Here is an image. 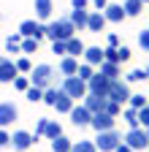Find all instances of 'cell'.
<instances>
[{
    "instance_id": "1",
    "label": "cell",
    "mask_w": 149,
    "mask_h": 152,
    "mask_svg": "<svg viewBox=\"0 0 149 152\" xmlns=\"http://www.w3.org/2000/svg\"><path fill=\"white\" fill-rule=\"evenodd\" d=\"M30 84L33 87H38V90H49L52 84H54V68L52 65H35L33 71H30Z\"/></svg>"
},
{
    "instance_id": "2",
    "label": "cell",
    "mask_w": 149,
    "mask_h": 152,
    "mask_svg": "<svg viewBox=\"0 0 149 152\" xmlns=\"http://www.w3.org/2000/svg\"><path fill=\"white\" fill-rule=\"evenodd\" d=\"M73 33H76V27L71 25V19H57V22L46 25V35L52 38V41H68V38H73Z\"/></svg>"
},
{
    "instance_id": "3",
    "label": "cell",
    "mask_w": 149,
    "mask_h": 152,
    "mask_svg": "<svg viewBox=\"0 0 149 152\" xmlns=\"http://www.w3.org/2000/svg\"><path fill=\"white\" fill-rule=\"evenodd\" d=\"M130 95H133V92H130V87H127V82H119V79H114V82H111L108 84V92H106V101H114V103H127L130 101Z\"/></svg>"
},
{
    "instance_id": "4",
    "label": "cell",
    "mask_w": 149,
    "mask_h": 152,
    "mask_svg": "<svg viewBox=\"0 0 149 152\" xmlns=\"http://www.w3.org/2000/svg\"><path fill=\"white\" fill-rule=\"evenodd\" d=\"M130 149H149V133L144 130V128H133V130H127L125 133V139H122Z\"/></svg>"
},
{
    "instance_id": "5",
    "label": "cell",
    "mask_w": 149,
    "mask_h": 152,
    "mask_svg": "<svg viewBox=\"0 0 149 152\" xmlns=\"http://www.w3.org/2000/svg\"><path fill=\"white\" fill-rule=\"evenodd\" d=\"M119 141H122V136H119L117 130H103V133H98L95 147H98L100 152H114V149L119 147Z\"/></svg>"
},
{
    "instance_id": "6",
    "label": "cell",
    "mask_w": 149,
    "mask_h": 152,
    "mask_svg": "<svg viewBox=\"0 0 149 152\" xmlns=\"http://www.w3.org/2000/svg\"><path fill=\"white\" fill-rule=\"evenodd\" d=\"M60 90H63V92H68L71 98H84V95H87V82H81L79 76H65Z\"/></svg>"
},
{
    "instance_id": "7",
    "label": "cell",
    "mask_w": 149,
    "mask_h": 152,
    "mask_svg": "<svg viewBox=\"0 0 149 152\" xmlns=\"http://www.w3.org/2000/svg\"><path fill=\"white\" fill-rule=\"evenodd\" d=\"M108 84H111V79H108V76H103V73L98 71V73H92V79L87 82V92H92V95H103V98H106Z\"/></svg>"
},
{
    "instance_id": "8",
    "label": "cell",
    "mask_w": 149,
    "mask_h": 152,
    "mask_svg": "<svg viewBox=\"0 0 149 152\" xmlns=\"http://www.w3.org/2000/svg\"><path fill=\"white\" fill-rule=\"evenodd\" d=\"M19 33H22V38H44L46 35V25L35 22V19H25L19 25Z\"/></svg>"
},
{
    "instance_id": "9",
    "label": "cell",
    "mask_w": 149,
    "mask_h": 152,
    "mask_svg": "<svg viewBox=\"0 0 149 152\" xmlns=\"http://www.w3.org/2000/svg\"><path fill=\"white\" fill-rule=\"evenodd\" d=\"M89 125L95 128L98 133H103V130H114V125H117V117H111V114H106V111H98V114H92Z\"/></svg>"
},
{
    "instance_id": "10",
    "label": "cell",
    "mask_w": 149,
    "mask_h": 152,
    "mask_svg": "<svg viewBox=\"0 0 149 152\" xmlns=\"http://www.w3.org/2000/svg\"><path fill=\"white\" fill-rule=\"evenodd\" d=\"M16 76H19V71H16V63L8 60V57H0V82L8 84V82L16 79Z\"/></svg>"
},
{
    "instance_id": "11",
    "label": "cell",
    "mask_w": 149,
    "mask_h": 152,
    "mask_svg": "<svg viewBox=\"0 0 149 152\" xmlns=\"http://www.w3.org/2000/svg\"><path fill=\"white\" fill-rule=\"evenodd\" d=\"M16 117H19V109H16L14 103H0V128H8Z\"/></svg>"
},
{
    "instance_id": "12",
    "label": "cell",
    "mask_w": 149,
    "mask_h": 152,
    "mask_svg": "<svg viewBox=\"0 0 149 152\" xmlns=\"http://www.w3.org/2000/svg\"><path fill=\"white\" fill-rule=\"evenodd\" d=\"M81 106H84L89 114H98V111H103V109H106V98H103V95H92V92H87Z\"/></svg>"
},
{
    "instance_id": "13",
    "label": "cell",
    "mask_w": 149,
    "mask_h": 152,
    "mask_svg": "<svg viewBox=\"0 0 149 152\" xmlns=\"http://www.w3.org/2000/svg\"><path fill=\"white\" fill-rule=\"evenodd\" d=\"M30 144H33V136H30L27 130H14V136H11V147H14L16 152L30 149Z\"/></svg>"
},
{
    "instance_id": "14",
    "label": "cell",
    "mask_w": 149,
    "mask_h": 152,
    "mask_svg": "<svg viewBox=\"0 0 149 152\" xmlns=\"http://www.w3.org/2000/svg\"><path fill=\"white\" fill-rule=\"evenodd\" d=\"M71 120H73V125H76V128H84V125H89L92 114H89L84 106H73V109H71Z\"/></svg>"
},
{
    "instance_id": "15",
    "label": "cell",
    "mask_w": 149,
    "mask_h": 152,
    "mask_svg": "<svg viewBox=\"0 0 149 152\" xmlns=\"http://www.w3.org/2000/svg\"><path fill=\"white\" fill-rule=\"evenodd\" d=\"M54 109L63 111V114H71V109H73V98L68 92H63L60 87H57V98H54Z\"/></svg>"
},
{
    "instance_id": "16",
    "label": "cell",
    "mask_w": 149,
    "mask_h": 152,
    "mask_svg": "<svg viewBox=\"0 0 149 152\" xmlns=\"http://www.w3.org/2000/svg\"><path fill=\"white\" fill-rule=\"evenodd\" d=\"M84 63L87 65H100L103 63V49L100 46H84Z\"/></svg>"
},
{
    "instance_id": "17",
    "label": "cell",
    "mask_w": 149,
    "mask_h": 152,
    "mask_svg": "<svg viewBox=\"0 0 149 152\" xmlns=\"http://www.w3.org/2000/svg\"><path fill=\"white\" fill-rule=\"evenodd\" d=\"M103 16H106V22H122V19H125V8L117 6V3H108L103 8Z\"/></svg>"
},
{
    "instance_id": "18",
    "label": "cell",
    "mask_w": 149,
    "mask_h": 152,
    "mask_svg": "<svg viewBox=\"0 0 149 152\" xmlns=\"http://www.w3.org/2000/svg\"><path fill=\"white\" fill-rule=\"evenodd\" d=\"M76 71H79V60L65 54L63 60H60V73H63V76H76Z\"/></svg>"
},
{
    "instance_id": "19",
    "label": "cell",
    "mask_w": 149,
    "mask_h": 152,
    "mask_svg": "<svg viewBox=\"0 0 149 152\" xmlns=\"http://www.w3.org/2000/svg\"><path fill=\"white\" fill-rule=\"evenodd\" d=\"M103 27H106V16H103L100 11L89 14V19H87V30H92V33H100Z\"/></svg>"
},
{
    "instance_id": "20",
    "label": "cell",
    "mask_w": 149,
    "mask_h": 152,
    "mask_svg": "<svg viewBox=\"0 0 149 152\" xmlns=\"http://www.w3.org/2000/svg\"><path fill=\"white\" fill-rule=\"evenodd\" d=\"M52 0H35V16L41 19V22H46V19L52 16Z\"/></svg>"
},
{
    "instance_id": "21",
    "label": "cell",
    "mask_w": 149,
    "mask_h": 152,
    "mask_svg": "<svg viewBox=\"0 0 149 152\" xmlns=\"http://www.w3.org/2000/svg\"><path fill=\"white\" fill-rule=\"evenodd\" d=\"M68 19H71V25H73V27H79V30H81V27H87V19H89V14H87V11H79V8H73Z\"/></svg>"
},
{
    "instance_id": "22",
    "label": "cell",
    "mask_w": 149,
    "mask_h": 152,
    "mask_svg": "<svg viewBox=\"0 0 149 152\" xmlns=\"http://www.w3.org/2000/svg\"><path fill=\"white\" fill-rule=\"evenodd\" d=\"M100 73H103V76H108L111 82H114V79H119V76H122V71H119V65H117V63H106V60L100 63Z\"/></svg>"
},
{
    "instance_id": "23",
    "label": "cell",
    "mask_w": 149,
    "mask_h": 152,
    "mask_svg": "<svg viewBox=\"0 0 149 152\" xmlns=\"http://www.w3.org/2000/svg\"><path fill=\"white\" fill-rule=\"evenodd\" d=\"M122 117H125V122H127V128H130V130H133V128H141V122H138V109L127 106V109L122 111Z\"/></svg>"
},
{
    "instance_id": "24",
    "label": "cell",
    "mask_w": 149,
    "mask_h": 152,
    "mask_svg": "<svg viewBox=\"0 0 149 152\" xmlns=\"http://www.w3.org/2000/svg\"><path fill=\"white\" fill-rule=\"evenodd\" d=\"M122 8H125V16H138L144 11V3H141V0H125Z\"/></svg>"
},
{
    "instance_id": "25",
    "label": "cell",
    "mask_w": 149,
    "mask_h": 152,
    "mask_svg": "<svg viewBox=\"0 0 149 152\" xmlns=\"http://www.w3.org/2000/svg\"><path fill=\"white\" fill-rule=\"evenodd\" d=\"M6 49H8L11 54L22 52V33H16V35H8V38H6Z\"/></svg>"
},
{
    "instance_id": "26",
    "label": "cell",
    "mask_w": 149,
    "mask_h": 152,
    "mask_svg": "<svg viewBox=\"0 0 149 152\" xmlns=\"http://www.w3.org/2000/svg\"><path fill=\"white\" fill-rule=\"evenodd\" d=\"M79 54H84V44L73 35V38H68V57H79Z\"/></svg>"
},
{
    "instance_id": "27",
    "label": "cell",
    "mask_w": 149,
    "mask_h": 152,
    "mask_svg": "<svg viewBox=\"0 0 149 152\" xmlns=\"http://www.w3.org/2000/svg\"><path fill=\"white\" fill-rule=\"evenodd\" d=\"M71 147H73V144H71V139H65V136H57V139L52 141V149H54V152H71Z\"/></svg>"
},
{
    "instance_id": "28",
    "label": "cell",
    "mask_w": 149,
    "mask_h": 152,
    "mask_svg": "<svg viewBox=\"0 0 149 152\" xmlns=\"http://www.w3.org/2000/svg\"><path fill=\"white\" fill-rule=\"evenodd\" d=\"M46 139H57V136H63V128H60V122H54V120H49V125H46V133H44Z\"/></svg>"
},
{
    "instance_id": "29",
    "label": "cell",
    "mask_w": 149,
    "mask_h": 152,
    "mask_svg": "<svg viewBox=\"0 0 149 152\" xmlns=\"http://www.w3.org/2000/svg\"><path fill=\"white\" fill-rule=\"evenodd\" d=\"M71 152H98V147L92 144V141H84L81 139V141H76V144L71 147Z\"/></svg>"
},
{
    "instance_id": "30",
    "label": "cell",
    "mask_w": 149,
    "mask_h": 152,
    "mask_svg": "<svg viewBox=\"0 0 149 152\" xmlns=\"http://www.w3.org/2000/svg\"><path fill=\"white\" fill-rule=\"evenodd\" d=\"M117 49H119V46H106V49H103V60L119 65V52H117Z\"/></svg>"
},
{
    "instance_id": "31",
    "label": "cell",
    "mask_w": 149,
    "mask_h": 152,
    "mask_svg": "<svg viewBox=\"0 0 149 152\" xmlns=\"http://www.w3.org/2000/svg\"><path fill=\"white\" fill-rule=\"evenodd\" d=\"M92 73H95V71H92V65H87V63H81L79 71H76V76H79L81 82H89V79H92Z\"/></svg>"
},
{
    "instance_id": "32",
    "label": "cell",
    "mask_w": 149,
    "mask_h": 152,
    "mask_svg": "<svg viewBox=\"0 0 149 152\" xmlns=\"http://www.w3.org/2000/svg\"><path fill=\"white\" fill-rule=\"evenodd\" d=\"M22 52H25V54L38 52V38H25V41H22Z\"/></svg>"
},
{
    "instance_id": "33",
    "label": "cell",
    "mask_w": 149,
    "mask_h": 152,
    "mask_svg": "<svg viewBox=\"0 0 149 152\" xmlns=\"http://www.w3.org/2000/svg\"><path fill=\"white\" fill-rule=\"evenodd\" d=\"M146 79V71H141V68H136V71H130L127 76H125V82L130 84V82H144Z\"/></svg>"
},
{
    "instance_id": "34",
    "label": "cell",
    "mask_w": 149,
    "mask_h": 152,
    "mask_svg": "<svg viewBox=\"0 0 149 152\" xmlns=\"http://www.w3.org/2000/svg\"><path fill=\"white\" fill-rule=\"evenodd\" d=\"M25 95H27V101H33V103H35V101H44V90L33 87V84L27 87V92H25Z\"/></svg>"
},
{
    "instance_id": "35",
    "label": "cell",
    "mask_w": 149,
    "mask_h": 152,
    "mask_svg": "<svg viewBox=\"0 0 149 152\" xmlns=\"http://www.w3.org/2000/svg\"><path fill=\"white\" fill-rule=\"evenodd\" d=\"M138 122H141L144 130H149V103H146L144 109H138Z\"/></svg>"
},
{
    "instance_id": "36",
    "label": "cell",
    "mask_w": 149,
    "mask_h": 152,
    "mask_svg": "<svg viewBox=\"0 0 149 152\" xmlns=\"http://www.w3.org/2000/svg\"><path fill=\"white\" fill-rule=\"evenodd\" d=\"M106 114H111V117H119V111H122V106L119 103H114V101H106V109H103Z\"/></svg>"
},
{
    "instance_id": "37",
    "label": "cell",
    "mask_w": 149,
    "mask_h": 152,
    "mask_svg": "<svg viewBox=\"0 0 149 152\" xmlns=\"http://www.w3.org/2000/svg\"><path fill=\"white\" fill-rule=\"evenodd\" d=\"M16 71H19V73H30L33 71V65H30L27 57H19V60H16Z\"/></svg>"
},
{
    "instance_id": "38",
    "label": "cell",
    "mask_w": 149,
    "mask_h": 152,
    "mask_svg": "<svg viewBox=\"0 0 149 152\" xmlns=\"http://www.w3.org/2000/svg\"><path fill=\"white\" fill-rule=\"evenodd\" d=\"M52 52L54 54H68V41H52Z\"/></svg>"
},
{
    "instance_id": "39",
    "label": "cell",
    "mask_w": 149,
    "mask_h": 152,
    "mask_svg": "<svg viewBox=\"0 0 149 152\" xmlns=\"http://www.w3.org/2000/svg\"><path fill=\"white\" fill-rule=\"evenodd\" d=\"M54 98H57V87H49V90H44V103L54 106Z\"/></svg>"
},
{
    "instance_id": "40",
    "label": "cell",
    "mask_w": 149,
    "mask_h": 152,
    "mask_svg": "<svg viewBox=\"0 0 149 152\" xmlns=\"http://www.w3.org/2000/svg\"><path fill=\"white\" fill-rule=\"evenodd\" d=\"M127 103L133 106V109H144V106H146V98H144V95H130Z\"/></svg>"
},
{
    "instance_id": "41",
    "label": "cell",
    "mask_w": 149,
    "mask_h": 152,
    "mask_svg": "<svg viewBox=\"0 0 149 152\" xmlns=\"http://www.w3.org/2000/svg\"><path fill=\"white\" fill-rule=\"evenodd\" d=\"M14 87L19 90V92H27V87H30V79H25V76H16V79H14Z\"/></svg>"
},
{
    "instance_id": "42",
    "label": "cell",
    "mask_w": 149,
    "mask_h": 152,
    "mask_svg": "<svg viewBox=\"0 0 149 152\" xmlns=\"http://www.w3.org/2000/svg\"><path fill=\"white\" fill-rule=\"evenodd\" d=\"M46 125H49V120H46V117H41V120H38V125H35V136H33V141L46 133Z\"/></svg>"
},
{
    "instance_id": "43",
    "label": "cell",
    "mask_w": 149,
    "mask_h": 152,
    "mask_svg": "<svg viewBox=\"0 0 149 152\" xmlns=\"http://www.w3.org/2000/svg\"><path fill=\"white\" fill-rule=\"evenodd\" d=\"M138 46H141L144 52H149V30H141V33H138Z\"/></svg>"
},
{
    "instance_id": "44",
    "label": "cell",
    "mask_w": 149,
    "mask_h": 152,
    "mask_svg": "<svg viewBox=\"0 0 149 152\" xmlns=\"http://www.w3.org/2000/svg\"><path fill=\"white\" fill-rule=\"evenodd\" d=\"M117 52H119V65H122V63H127V60H130V57H133V52H130L127 46H119Z\"/></svg>"
},
{
    "instance_id": "45",
    "label": "cell",
    "mask_w": 149,
    "mask_h": 152,
    "mask_svg": "<svg viewBox=\"0 0 149 152\" xmlns=\"http://www.w3.org/2000/svg\"><path fill=\"white\" fill-rule=\"evenodd\" d=\"M0 147H11V136L6 133V128H0Z\"/></svg>"
},
{
    "instance_id": "46",
    "label": "cell",
    "mask_w": 149,
    "mask_h": 152,
    "mask_svg": "<svg viewBox=\"0 0 149 152\" xmlns=\"http://www.w3.org/2000/svg\"><path fill=\"white\" fill-rule=\"evenodd\" d=\"M73 3V8H79V11H84L87 6H89V0H71Z\"/></svg>"
},
{
    "instance_id": "47",
    "label": "cell",
    "mask_w": 149,
    "mask_h": 152,
    "mask_svg": "<svg viewBox=\"0 0 149 152\" xmlns=\"http://www.w3.org/2000/svg\"><path fill=\"white\" fill-rule=\"evenodd\" d=\"M114 152H136V149H130V147H127V144H125V141H119V147H117V149H114Z\"/></svg>"
},
{
    "instance_id": "48",
    "label": "cell",
    "mask_w": 149,
    "mask_h": 152,
    "mask_svg": "<svg viewBox=\"0 0 149 152\" xmlns=\"http://www.w3.org/2000/svg\"><path fill=\"white\" fill-rule=\"evenodd\" d=\"M92 3H95V8H98V11H103V8L108 6V0H92Z\"/></svg>"
},
{
    "instance_id": "49",
    "label": "cell",
    "mask_w": 149,
    "mask_h": 152,
    "mask_svg": "<svg viewBox=\"0 0 149 152\" xmlns=\"http://www.w3.org/2000/svg\"><path fill=\"white\" fill-rule=\"evenodd\" d=\"M108 46H119V38L117 35H108Z\"/></svg>"
},
{
    "instance_id": "50",
    "label": "cell",
    "mask_w": 149,
    "mask_h": 152,
    "mask_svg": "<svg viewBox=\"0 0 149 152\" xmlns=\"http://www.w3.org/2000/svg\"><path fill=\"white\" fill-rule=\"evenodd\" d=\"M146 79H149V65H146Z\"/></svg>"
},
{
    "instance_id": "51",
    "label": "cell",
    "mask_w": 149,
    "mask_h": 152,
    "mask_svg": "<svg viewBox=\"0 0 149 152\" xmlns=\"http://www.w3.org/2000/svg\"><path fill=\"white\" fill-rule=\"evenodd\" d=\"M141 3H149V0H141Z\"/></svg>"
},
{
    "instance_id": "52",
    "label": "cell",
    "mask_w": 149,
    "mask_h": 152,
    "mask_svg": "<svg viewBox=\"0 0 149 152\" xmlns=\"http://www.w3.org/2000/svg\"><path fill=\"white\" fill-rule=\"evenodd\" d=\"M146 133H149V130H146Z\"/></svg>"
}]
</instances>
